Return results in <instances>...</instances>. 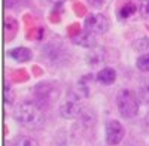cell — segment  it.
<instances>
[{"label": "cell", "instance_id": "obj_7", "mask_svg": "<svg viewBox=\"0 0 149 146\" xmlns=\"http://www.w3.org/2000/svg\"><path fill=\"white\" fill-rule=\"evenodd\" d=\"M85 106L73 99H66V102L60 106V115L66 119H78L82 113Z\"/></svg>", "mask_w": 149, "mask_h": 146}, {"label": "cell", "instance_id": "obj_17", "mask_svg": "<svg viewBox=\"0 0 149 146\" xmlns=\"http://www.w3.org/2000/svg\"><path fill=\"white\" fill-rule=\"evenodd\" d=\"M12 102H14V91H10V87L6 83L5 85V103L12 104Z\"/></svg>", "mask_w": 149, "mask_h": 146}, {"label": "cell", "instance_id": "obj_2", "mask_svg": "<svg viewBox=\"0 0 149 146\" xmlns=\"http://www.w3.org/2000/svg\"><path fill=\"white\" fill-rule=\"evenodd\" d=\"M116 107L121 116L124 118H134L139 113V107H140V99L139 95H136L134 91L124 88L118 92L116 95Z\"/></svg>", "mask_w": 149, "mask_h": 146}, {"label": "cell", "instance_id": "obj_4", "mask_svg": "<svg viewBox=\"0 0 149 146\" xmlns=\"http://www.w3.org/2000/svg\"><path fill=\"white\" fill-rule=\"evenodd\" d=\"M60 97V90L51 82H40L34 88V99L42 107L52 106Z\"/></svg>", "mask_w": 149, "mask_h": 146}, {"label": "cell", "instance_id": "obj_1", "mask_svg": "<svg viewBox=\"0 0 149 146\" xmlns=\"http://www.w3.org/2000/svg\"><path fill=\"white\" fill-rule=\"evenodd\" d=\"M15 119L18 124L29 130H37L43 127L46 116L43 113V107L37 102H24L15 109Z\"/></svg>", "mask_w": 149, "mask_h": 146}, {"label": "cell", "instance_id": "obj_8", "mask_svg": "<svg viewBox=\"0 0 149 146\" xmlns=\"http://www.w3.org/2000/svg\"><path fill=\"white\" fill-rule=\"evenodd\" d=\"M72 42L79 45V46H84V48H94L95 43H97L94 33H91L88 30L84 31V33H79L78 36H74V38L72 39Z\"/></svg>", "mask_w": 149, "mask_h": 146}, {"label": "cell", "instance_id": "obj_12", "mask_svg": "<svg viewBox=\"0 0 149 146\" xmlns=\"http://www.w3.org/2000/svg\"><path fill=\"white\" fill-rule=\"evenodd\" d=\"M137 95L140 102H143L145 104L149 106V79H145L140 82L139 85V90H137Z\"/></svg>", "mask_w": 149, "mask_h": 146}, {"label": "cell", "instance_id": "obj_15", "mask_svg": "<svg viewBox=\"0 0 149 146\" xmlns=\"http://www.w3.org/2000/svg\"><path fill=\"white\" fill-rule=\"evenodd\" d=\"M136 67L140 72H149V54L148 55H140L136 61Z\"/></svg>", "mask_w": 149, "mask_h": 146}, {"label": "cell", "instance_id": "obj_5", "mask_svg": "<svg viewBox=\"0 0 149 146\" xmlns=\"http://www.w3.org/2000/svg\"><path fill=\"white\" fill-rule=\"evenodd\" d=\"M104 137H106V143L109 146H116L124 140V137H125V128H124V125L119 121L112 119L106 124Z\"/></svg>", "mask_w": 149, "mask_h": 146}, {"label": "cell", "instance_id": "obj_16", "mask_svg": "<svg viewBox=\"0 0 149 146\" xmlns=\"http://www.w3.org/2000/svg\"><path fill=\"white\" fill-rule=\"evenodd\" d=\"M139 12L146 19H149V0H140L139 3Z\"/></svg>", "mask_w": 149, "mask_h": 146}, {"label": "cell", "instance_id": "obj_10", "mask_svg": "<svg viewBox=\"0 0 149 146\" xmlns=\"http://www.w3.org/2000/svg\"><path fill=\"white\" fill-rule=\"evenodd\" d=\"M9 55L14 58L15 61H19V63L30 61L31 57H33L31 51L29 49V48H26V46H18V48H15V49H12V51L9 52Z\"/></svg>", "mask_w": 149, "mask_h": 146}, {"label": "cell", "instance_id": "obj_9", "mask_svg": "<svg viewBox=\"0 0 149 146\" xmlns=\"http://www.w3.org/2000/svg\"><path fill=\"white\" fill-rule=\"evenodd\" d=\"M97 81L103 85H112L116 81V72L112 67H104L97 73Z\"/></svg>", "mask_w": 149, "mask_h": 146}, {"label": "cell", "instance_id": "obj_11", "mask_svg": "<svg viewBox=\"0 0 149 146\" xmlns=\"http://www.w3.org/2000/svg\"><path fill=\"white\" fill-rule=\"evenodd\" d=\"M133 49L140 54V55H148L149 54V39L148 38H139L133 42Z\"/></svg>", "mask_w": 149, "mask_h": 146}, {"label": "cell", "instance_id": "obj_6", "mask_svg": "<svg viewBox=\"0 0 149 146\" xmlns=\"http://www.w3.org/2000/svg\"><path fill=\"white\" fill-rule=\"evenodd\" d=\"M85 29L94 34H103L109 30V21L102 14H91L85 19Z\"/></svg>", "mask_w": 149, "mask_h": 146}, {"label": "cell", "instance_id": "obj_14", "mask_svg": "<svg viewBox=\"0 0 149 146\" xmlns=\"http://www.w3.org/2000/svg\"><path fill=\"white\" fill-rule=\"evenodd\" d=\"M12 146H39L37 142L29 136H18L17 139H14Z\"/></svg>", "mask_w": 149, "mask_h": 146}, {"label": "cell", "instance_id": "obj_3", "mask_svg": "<svg viewBox=\"0 0 149 146\" xmlns=\"http://www.w3.org/2000/svg\"><path fill=\"white\" fill-rule=\"evenodd\" d=\"M69 51L67 48L63 43H58V42H49L42 48V58L43 61L48 64H52V66H61L69 61Z\"/></svg>", "mask_w": 149, "mask_h": 146}, {"label": "cell", "instance_id": "obj_18", "mask_svg": "<svg viewBox=\"0 0 149 146\" xmlns=\"http://www.w3.org/2000/svg\"><path fill=\"white\" fill-rule=\"evenodd\" d=\"M86 2H88V5H91L93 8H102L106 3V0H86Z\"/></svg>", "mask_w": 149, "mask_h": 146}, {"label": "cell", "instance_id": "obj_13", "mask_svg": "<svg viewBox=\"0 0 149 146\" xmlns=\"http://www.w3.org/2000/svg\"><path fill=\"white\" fill-rule=\"evenodd\" d=\"M134 12H136V5L131 3V2H128V3H125L124 6L119 8V10H118V17L122 18V19H125V18L131 17Z\"/></svg>", "mask_w": 149, "mask_h": 146}]
</instances>
